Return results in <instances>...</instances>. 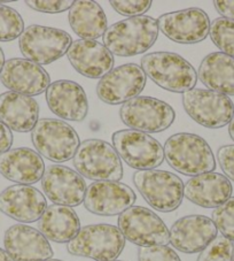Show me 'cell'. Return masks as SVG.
Wrapping results in <instances>:
<instances>
[{
    "instance_id": "obj_15",
    "label": "cell",
    "mask_w": 234,
    "mask_h": 261,
    "mask_svg": "<svg viewBox=\"0 0 234 261\" xmlns=\"http://www.w3.org/2000/svg\"><path fill=\"white\" fill-rule=\"evenodd\" d=\"M137 200V196L127 184L115 181H99L90 184L84 198L89 212L101 217L121 215Z\"/></svg>"
},
{
    "instance_id": "obj_41",
    "label": "cell",
    "mask_w": 234,
    "mask_h": 261,
    "mask_svg": "<svg viewBox=\"0 0 234 261\" xmlns=\"http://www.w3.org/2000/svg\"><path fill=\"white\" fill-rule=\"evenodd\" d=\"M5 55H4L3 48L0 47V74H2V70L4 68V65H5Z\"/></svg>"
},
{
    "instance_id": "obj_44",
    "label": "cell",
    "mask_w": 234,
    "mask_h": 261,
    "mask_svg": "<svg viewBox=\"0 0 234 261\" xmlns=\"http://www.w3.org/2000/svg\"><path fill=\"white\" fill-rule=\"evenodd\" d=\"M112 261H121V260H112Z\"/></svg>"
},
{
    "instance_id": "obj_14",
    "label": "cell",
    "mask_w": 234,
    "mask_h": 261,
    "mask_svg": "<svg viewBox=\"0 0 234 261\" xmlns=\"http://www.w3.org/2000/svg\"><path fill=\"white\" fill-rule=\"evenodd\" d=\"M159 29L165 37L178 44H197L208 37L210 20L201 8L166 13L157 19Z\"/></svg>"
},
{
    "instance_id": "obj_31",
    "label": "cell",
    "mask_w": 234,
    "mask_h": 261,
    "mask_svg": "<svg viewBox=\"0 0 234 261\" xmlns=\"http://www.w3.org/2000/svg\"><path fill=\"white\" fill-rule=\"evenodd\" d=\"M211 217L217 230L222 232L225 238L234 242V197L215 208Z\"/></svg>"
},
{
    "instance_id": "obj_20",
    "label": "cell",
    "mask_w": 234,
    "mask_h": 261,
    "mask_svg": "<svg viewBox=\"0 0 234 261\" xmlns=\"http://www.w3.org/2000/svg\"><path fill=\"white\" fill-rule=\"evenodd\" d=\"M4 245L14 261H45L52 259L54 254L46 237L37 229L23 223L7 229Z\"/></svg>"
},
{
    "instance_id": "obj_8",
    "label": "cell",
    "mask_w": 234,
    "mask_h": 261,
    "mask_svg": "<svg viewBox=\"0 0 234 261\" xmlns=\"http://www.w3.org/2000/svg\"><path fill=\"white\" fill-rule=\"evenodd\" d=\"M73 44L71 36L65 30L34 24L22 33L19 45L24 59L39 66L49 65L67 55Z\"/></svg>"
},
{
    "instance_id": "obj_3",
    "label": "cell",
    "mask_w": 234,
    "mask_h": 261,
    "mask_svg": "<svg viewBox=\"0 0 234 261\" xmlns=\"http://www.w3.org/2000/svg\"><path fill=\"white\" fill-rule=\"evenodd\" d=\"M141 69L153 82L166 91L185 93L194 89L197 73L190 62L173 52L148 53L141 59Z\"/></svg>"
},
{
    "instance_id": "obj_29",
    "label": "cell",
    "mask_w": 234,
    "mask_h": 261,
    "mask_svg": "<svg viewBox=\"0 0 234 261\" xmlns=\"http://www.w3.org/2000/svg\"><path fill=\"white\" fill-rule=\"evenodd\" d=\"M209 36L222 53L234 58V21L218 17L210 23Z\"/></svg>"
},
{
    "instance_id": "obj_30",
    "label": "cell",
    "mask_w": 234,
    "mask_h": 261,
    "mask_svg": "<svg viewBox=\"0 0 234 261\" xmlns=\"http://www.w3.org/2000/svg\"><path fill=\"white\" fill-rule=\"evenodd\" d=\"M24 31V22L14 8L0 5V42H12L21 37Z\"/></svg>"
},
{
    "instance_id": "obj_28",
    "label": "cell",
    "mask_w": 234,
    "mask_h": 261,
    "mask_svg": "<svg viewBox=\"0 0 234 261\" xmlns=\"http://www.w3.org/2000/svg\"><path fill=\"white\" fill-rule=\"evenodd\" d=\"M197 77L208 90L234 96V58L214 52L202 60Z\"/></svg>"
},
{
    "instance_id": "obj_37",
    "label": "cell",
    "mask_w": 234,
    "mask_h": 261,
    "mask_svg": "<svg viewBox=\"0 0 234 261\" xmlns=\"http://www.w3.org/2000/svg\"><path fill=\"white\" fill-rule=\"evenodd\" d=\"M13 144L12 130L0 121V155L11 150Z\"/></svg>"
},
{
    "instance_id": "obj_6",
    "label": "cell",
    "mask_w": 234,
    "mask_h": 261,
    "mask_svg": "<svg viewBox=\"0 0 234 261\" xmlns=\"http://www.w3.org/2000/svg\"><path fill=\"white\" fill-rule=\"evenodd\" d=\"M133 183L147 204L159 212H172L182 205L184 183L175 174L157 169L138 170L133 174Z\"/></svg>"
},
{
    "instance_id": "obj_34",
    "label": "cell",
    "mask_w": 234,
    "mask_h": 261,
    "mask_svg": "<svg viewBox=\"0 0 234 261\" xmlns=\"http://www.w3.org/2000/svg\"><path fill=\"white\" fill-rule=\"evenodd\" d=\"M138 261H182L178 254L168 245L140 247Z\"/></svg>"
},
{
    "instance_id": "obj_23",
    "label": "cell",
    "mask_w": 234,
    "mask_h": 261,
    "mask_svg": "<svg viewBox=\"0 0 234 261\" xmlns=\"http://www.w3.org/2000/svg\"><path fill=\"white\" fill-rule=\"evenodd\" d=\"M231 181L219 173H206L191 177L184 186V197L204 208H217L232 196Z\"/></svg>"
},
{
    "instance_id": "obj_12",
    "label": "cell",
    "mask_w": 234,
    "mask_h": 261,
    "mask_svg": "<svg viewBox=\"0 0 234 261\" xmlns=\"http://www.w3.org/2000/svg\"><path fill=\"white\" fill-rule=\"evenodd\" d=\"M121 120L133 130L156 134L172 125L175 119L174 110L169 103L152 97H137L122 105Z\"/></svg>"
},
{
    "instance_id": "obj_40",
    "label": "cell",
    "mask_w": 234,
    "mask_h": 261,
    "mask_svg": "<svg viewBox=\"0 0 234 261\" xmlns=\"http://www.w3.org/2000/svg\"><path fill=\"white\" fill-rule=\"evenodd\" d=\"M228 134H229V137H231L232 141L234 142V113L231 119V122L228 123Z\"/></svg>"
},
{
    "instance_id": "obj_19",
    "label": "cell",
    "mask_w": 234,
    "mask_h": 261,
    "mask_svg": "<svg viewBox=\"0 0 234 261\" xmlns=\"http://www.w3.org/2000/svg\"><path fill=\"white\" fill-rule=\"evenodd\" d=\"M169 231L174 249L191 254L203 251L217 237L218 230L208 217L187 215L177 220Z\"/></svg>"
},
{
    "instance_id": "obj_16",
    "label": "cell",
    "mask_w": 234,
    "mask_h": 261,
    "mask_svg": "<svg viewBox=\"0 0 234 261\" xmlns=\"http://www.w3.org/2000/svg\"><path fill=\"white\" fill-rule=\"evenodd\" d=\"M42 188L53 204L76 207L84 202L86 182L84 177L69 167L51 165L45 168Z\"/></svg>"
},
{
    "instance_id": "obj_11",
    "label": "cell",
    "mask_w": 234,
    "mask_h": 261,
    "mask_svg": "<svg viewBox=\"0 0 234 261\" xmlns=\"http://www.w3.org/2000/svg\"><path fill=\"white\" fill-rule=\"evenodd\" d=\"M125 240L140 247L168 245L170 231L159 215L142 206H132L119 217Z\"/></svg>"
},
{
    "instance_id": "obj_38",
    "label": "cell",
    "mask_w": 234,
    "mask_h": 261,
    "mask_svg": "<svg viewBox=\"0 0 234 261\" xmlns=\"http://www.w3.org/2000/svg\"><path fill=\"white\" fill-rule=\"evenodd\" d=\"M216 11H217L224 19L234 21V0H216L214 2Z\"/></svg>"
},
{
    "instance_id": "obj_24",
    "label": "cell",
    "mask_w": 234,
    "mask_h": 261,
    "mask_svg": "<svg viewBox=\"0 0 234 261\" xmlns=\"http://www.w3.org/2000/svg\"><path fill=\"white\" fill-rule=\"evenodd\" d=\"M44 160L38 152L29 147H17L0 155V174L17 184L30 186L42 179Z\"/></svg>"
},
{
    "instance_id": "obj_33",
    "label": "cell",
    "mask_w": 234,
    "mask_h": 261,
    "mask_svg": "<svg viewBox=\"0 0 234 261\" xmlns=\"http://www.w3.org/2000/svg\"><path fill=\"white\" fill-rule=\"evenodd\" d=\"M111 7L123 16H142L145 13L150 11L152 6L151 0H112L110 2Z\"/></svg>"
},
{
    "instance_id": "obj_26",
    "label": "cell",
    "mask_w": 234,
    "mask_h": 261,
    "mask_svg": "<svg viewBox=\"0 0 234 261\" xmlns=\"http://www.w3.org/2000/svg\"><path fill=\"white\" fill-rule=\"evenodd\" d=\"M38 228L47 241L69 243L79 232L80 221L73 207L53 204L39 219Z\"/></svg>"
},
{
    "instance_id": "obj_4",
    "label": "cell",
    "mask_w": 234,
    "mask_h": 261,
    "mask_svg": "<svg viewBox=\"0 0 234 261\" xmlns=\"http://www.w3.org/2000/svg\"><path fill=\"white\" fill-rule=\"evenodd\" d=\"M73 163L79 175L92 181L119 182L123 177V165L115 147L101 139L80 143Z\"/></svg>"
},
{
    "instance_id": "obj_43",
    "label": "cell",
    "mask_w": 234,
    "mask_h": 261,
    "mask_svg": "<svg viewBox=\"0 0 234 261\" xmlns=\"http://www.w3.org/2000/svg\"><path fill=\"white\" fill-rule=\"evenodd\" d=\"M232 261H234V247H233V255H232Z\"/></svg>"
},
{
    "instance_id": "obj_2",
    "label": "cell",
    "mask_w": 234,
    "mask_h": 261,
    "mask_svg": "<svg viewBox=\"0 0 234 261\" xmlns=\"http://www.w3.org/2000/svg\"><path fill=\"white\" fill-rule=\"evenodd\" d=\"M164 159L175 172L186 176L211 173L216 168L213 150L199 135L179 133L164 144Z\"/></svg>"
},
{
    "instance_id": "obj_27",
    "label": "cell",
    "mask_w": 234,
    "mask_h": 261,
    "mask_svg": "<svg viewBox=\"0 0 234 261\" xmlns=\"http://www.w3.org/2000/svg\"><path fill=\"white\" fill-rule=\"evenodd\" d=\"M69 24L82 39L96 40L108 29L107 16L102 7L92 0H77L69 10Z\"/></svg>"
},
{
    "instance_id": "obj_10",
    "label": "cell",
    "mask_w": 234,
    "mask_h": 261,
    "mask_svg": "<svg viewBox=\"0 0 234 261\" xmlns=\"http://www.w3.org/2000/svg\"><path fill=\"white\" fill-rule=\"evenodd\" d=\"M183 106L196 123L209 129L227 125L234 113L231 98L208 89H192L183 93Z\"/></svg>"
},
{
    "instance_id": "obj_21",
    "label": "cell",
    "mask_w": 234,
    "mask_h": 261,
    "mask_svg": "<svg viewBox=\"0 0 234 261\" xmlns=\"http://www.w3.org/2000/svg\"><path fill=\"white\" fill-rule=\"evenodd\" d=\"M46 101L52 113L62 120L80 122L89 113L86 93L74 81L61 80L49 84Z\"/></svg>"
},
{
    "instance_id": "obj_1",
    "label": "cell",
    "mask_w": 234,
    "mask_h": 261,
    "mask_svg": "<svg viewBox=\"0 0 234 261\" xmlns=\"http://www.w3.org/2000/svg\"><path fill=\"white\" fill-rule=\"evenodd\" d=\"M157 20L151 16L129 17L108 27L103 45L112 56L133 57L147 52L159 37Z\"/></svg>"
},
{
    "instance_id": "obj_9",
    "label": "cell",
    "mask_w": 234,
    "mask_h": 261,
    "mask_svg": "<svg viewBox=\"0 0 234 261\" xmlns=\"http://www.w3.org/2000/svg\"><path fill=\"white\" fill-rule=\"evenodd\" d=\"M112 144L124 163L137 170L155 169L163 164L164 148L154 137L133 129L112 135Z\"/></svg>"
},
{
    "instance_id": "obj_7",
    "label": "cell",
    "mask_w": 234,
    "mask_h": 261,
    "mask_svg": "<svg viewBox=\"0 0 234 261\" xmlns=\"http://www.w3.org/2000/svg\"><path fill=\"white\" fill-rule=\"evenodd\" d=\"M31 141L40 155L53 163L74 158L80 144L75 129L57 119H42L31 132Z\"/></svg>"
},
{
    "instance_id": "obj_22",
    "label": "cell",
    "mask_w": 234,
    "mask_h": 261,
    "mask_svg": "<svg viewBox=\"0 0 234 261\" xmlns=\"http://www.w3.org/2000/svg\"><path fill=\"white\" fill-rule=\"evenodd\" d=\"M68 60L85 77L100 80L114 67V56L105 45L97 40L77 39L67 52Z\"/></svg>"
},
{
    "instance_id": "obj_35",
    "label": "cell",
    "mask_w": 234,
    "mask_h": 261,
    "mask_svg": "<svg viewBox=\"0 0 234 261\" xmlns=\"http://www.w3.org/2000/svg\"><path fill=\"white\" fill-rule=\"evenodd\" d=\"M25 4L37 12L56 14V13L70 10L74 2H71V0H28Z\"/></svg>"
},
{
    "instance_id": "obj_32",
    "label": "cell",
    "mask_w": 234,
    "mask_h": 261,
    "mask_svg": "<svg viewBox=\"0 0 234 261\" xmlns=\"http://www.w3.org/2000/svg\"><path fill=\"white\" fill-rule=\"evenodd\" d=\"M233 243L224 236H217L203 251L196 261H232Z\"/></svg>"
},
{
    "instance_id": "obj_42",
    "label": "cell",
    "mask_w": 234,
    "mask_h": 261,
    "mask_svg": "<svg viewBox=\"0 0 234 261\" xmlns=\"http://www.w3.org/2000/svg\"><path fill=\"white\" fill-rule=\"evenodd\" d=\"M45 261H62V260H57V259H48V260H45Z\"/></svg>"
},
{
    "instance_id": "obj_36",
    "label": "cell",
    "mask_w": 234,
    "mask_h": 261,
    "mask_svg": "<svg viewBox=\"0 0 234 261\" xmlns=\"http://www.w3.org/2000/svg\"><path fill=\"white\" fill-rule=\"evenodd\" d=\"M217 159L225 176L234 182V145H224L219 147Z\"/></svg>"
},
{
    "instance_id": "obj_5",
    "label": "cell",
    "mask_w": 234,
    "mask_h": 261,
    "mask_svg": "<svg viewBox=\"0 0 234 261\" xmlns=\"http://www.w3.org/2000/svg\"><path fill=\"white\" fill-rule=\"evenodd\" d=\"M125 246V238L119 227L107 223L90 224L80 228L67 250L76 256L90 258L96 261L116 260Z\"/></svg>"
},
{
    "instance_id": "obj_39",
    "label": "cell",
    "mask_w": 234,
    "mask_h": 261,
    "mask_svg": "<svg viewBox=\"0 0 234 261\" xmlns=\"http://www.w3.org/2000/svg\"><path fill=\"white\" fill-rule=\"evenodd\" d=\"M0 261H14L12 256L7 253L6 250H3L0 247Z\"/></svg>"
},
{
    "instance_id": "obj_25",
    "label": "cell",
    "mask_w": 234,
    "mask_h": 261,
    "mask_svg": "<svg viewBox=\"0 0 234 261\" xmlns=\"http://www.w3.org/2000/svg\"><path fill=\"white\" fill-rule=\"evenodd\" d=\"M39 106L33 97L7 91L0 94V121L16 133L33 132L38 122Z\"/></svg>"
},
{
    "instance_id": "obj_18",
    "label": "cell",
    "mask_w": 234,
    "mask_h": 261,
    "mask_svg": "<svg viewBox=\"0 0 234 261\" xmlns=\"http://www.w3.org/2000/svg\"><path fill=\"white\" fill-rule=\"evenodd\" d=\"M46 208V198L34 187L15 184L0 193V211L22 223L39 221Z\"/></svg>"
},
{
    "instance_id": "obj_17",
    "label": "cell",
    "mask_w": 234,
    "mask_h": 261,
    "mask_svg": "<svg viewBox=\"0 0 234 261\" xmlns=\"http://www.w3.org/2000/svg\"><path fill=\"white\" fill-rule=\"evenodd\" d=\"M0 81L11 91L28 97L38 96L51 84V77L42 66L22 58L5 62Z\"/></svg>"
},
{
    "instance_id": "obj_13",
    "label": "cell",
    "mask_w": 234,
    "mask_h": 261,
    "mask_svg": "<svg viewBox=\"0 0 234 261\" xmlns=\"http://www.w3.org/2000/svg\"><path fill=\"white\" fill-rule=\"evenodd\" d=\"M147 83V76L140 66L127 64L110 70L99 80L97 94L101 101L109 105L125 103L137 98Z\"/></svg>"
}]
</instances>
